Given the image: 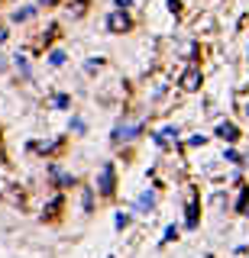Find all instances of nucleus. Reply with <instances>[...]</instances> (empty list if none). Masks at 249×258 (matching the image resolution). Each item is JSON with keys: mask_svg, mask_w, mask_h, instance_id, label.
<instances>
[{"mask_svg": "<svg viewBox=\"0 0 249 258\" xmlns=\"http://www.w3.org/2000/svg\"><path fill=\"white\" fill-rule=\"evenodd\" d=\"M114 187V174H110V168H104V177H101V194H110Z\"/></svg>", "mask_w": 249, "mask_h": 258, "instance_id": "nucleus-3", "label": "nucleus"}, {"mask_svg": "<svg viewBox=\"0 0 249 258\" xmlns=\"http://www.w3.org/2000/svg\"><path fill=\"white\" fill-rule=\"evenodd\" d=\"M117 4H120V7H130V0H117Z\"/></svg>", "mask_w": 249, "mask_h": 258, "instance_id": "nucleus-6", "label": "nucleus"}, {"mask_svg": "<svg viewBox=\"0 0 249 258\" xmlns=\"http://www.w3.org/2000/svg\"><path fill=\"white\" fill-rule=\"evenodd\" d=\"M220 136H227V139H236V129H230V126H220Z\"/></svg>", "mask_w": 249, "mask_h": 258, "instance_id": "nucleus-5", "label": "nucleus"}, {"mask_svg": "<svg viewBox=\"0 0 249 258\" xmlns=\"http://www.w3.org/2000/svg\"><path fill=\"white\" fill-rule=\"evenodd\" d=\"M197 81H201L197 71H188V75H184V81H181V84H184V91H194V87H197Z\"/></svg>", "mask_w": 249, "mask_h": 258, "instance_id": "nucleus-2", "label": "nucleus"}, {"mask_svg": "<svg viewBox=\"0 0 249 258\" xmlns=\"http://www.w3.org/2000/svg\"><path fill=\"white\" fill-rule=\"evenodd\" d=\"M152 210V194H142V197H139V210Z\"/></svg>", "mask_w": 249, "mask_h": 258, "instance_id": "nucleus-4", "label": "nucleus"}, {"mask_svg": "<svg viewBox=\"0 0 249 258\" xmlns=\"http://www.w3.org/2000/svg\"><path fill=\"white\" fill-rule=\"evenodd\" d=\"M107 29H110V32H123V29H130V20H126V13H110Z\"/></svg>", "mask_w": 249, "mask_h": 258, "instance_id": "nucleus-1", "label": "nucleus"}]
</instances>
